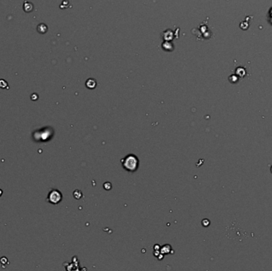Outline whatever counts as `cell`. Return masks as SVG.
I'll use <instances>...</instances> for the list:
<instances>
[{"instance_id": "6da1fadb", "label": "cell", "mask_w": 272, "mask_h": 271, "mask_svg": "<svg viewBox=\"0 0 272 271\" xmlns=\"http://www.w3.org/2000/svg\"><path fill=\"white\" fill-rule=\"evenodd\" d=\"M122 165L127 171L135 172L139 167V159L135 155L129 154L122 159Z\"/></svg>"}, {"instance_id": "7a4b0ae2", "label": "cell", "mask_w": 272, "mask_h": 271, "mask_svg": "<svg viewBox=\"0 0 272 271\" xmlns=\"http://www.w3.org/2000/svg\"><path fill=\"white\" fill-rule=\"evenodd\" d=\"M62 200V194L60 191L53 189L49 193L47 201L53 204H58Z\"/></svg>"}, {"instance_id": "3957f363", "label": "cell", "mask_w": 272, "mask_h": 271, "mask_svg": "<svg viewBox=\"0 0 272 271\" xmlns=\"http://www.w3.org/2000/svg\"><path fill=\"white\" fill-rule=\"evenodd\" d=\"M85 85H86V87L88 88L93 89L96 86V80H94V79L90 78L86 81Z\"/></svg>"}, {"instance_id": "277c9868", "label": "cell", "mask_w": 272, "mask_h": 271, "mask_svg": "<svg viewBox=\"0 0 272 271\" xmlns=\"http://www.w3.org/2000/svg\"><path fill=\"white\" fill-rule=\"evenodd\" d=\"M47 26L45 24H40L39 26H37V31L39 32L40 34H45L47 31Z\"/></svg>"}, {"instance_id": "5b68a950", "label": "cell", "mask_w": 272, "mask_h": 271, "mask_svg": "<svg viewBox=\"0 0 272 271\" xmlns=\"http://www.w3.org/2000/svg\"><path fill=\"white\" fill-rule=\"evenodd\" d=\"M33 10V4L30 3H26L24 4V11L26 12H30Z\"/></svg>"}, {"instance_id": "8992f818", "label": "cell", "mask_w": 272, "mask_h": 271, "mask_svg": "<svg viewBox=\"0 0 272 271\" xmlns=\"http://www.w3.org/2000/svg\"><path fill=\"white\" fill-rule=\"evenodd\" d=\"M73 196L76 200H79L82 197V193L80 190H75L73 193Z\"/></svg>"}, {"instance_id": "52a82bcc", "label": "cell", "mask_w": 272, "mask_h": 271, "mask_svg": "<svg viewBox=\"0 0 272 271\" xmlns=\"http://www.w3.org/2000/svg\"><path fill=\"white\" fill-rule=\"evenodd\" d=\"M0 262L3 264V265H5L6 263H8L7 258H6V257H3V258H1V259H0Z\"/></svg>"}, {"instance_id": "ba28073f", "label": "cell", "mask_w": 272, "mask_h": 271, "mask_svg": "<svg viewBox=\"0 0 272 271\" xmlns=\"http://www.w3.org/2000/svg\"><path fill=\"white\" fill-rule=\"evenodd\" d=\"M2 195H3V190H1V189H0V196H1Z\"/></svg>"}]
</instances>
